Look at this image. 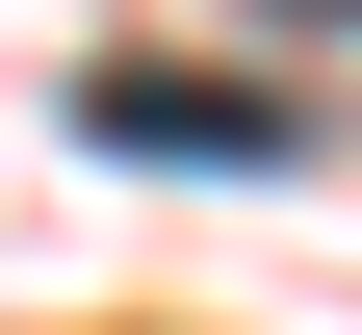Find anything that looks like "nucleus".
Wrapping results in <instances>:
<instances>
[{
  "mask_svg": "<svg viewBox=\"0 0 362 335\" xmlns=\"http://www.w3.org/2000/svg\"><path fill=\"white\" fill-rule=\"evenodd\" d=\"M78 129H104V155H310V104H259V78H181V52H104V78H78Z\"/></svg>",
  "mask_w": 362,
  "mask_h": 335,
  "instance_id": "obj_1",
  "label": "nucleus"
}]
</instances>
